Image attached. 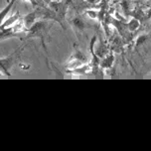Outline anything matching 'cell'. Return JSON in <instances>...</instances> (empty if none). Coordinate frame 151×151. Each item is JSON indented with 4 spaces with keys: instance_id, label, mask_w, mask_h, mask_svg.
Listing matches in <instances>:
<instances>
[{
    "instance_id": "cell-1",
    "label": "cell",
    "mask_w": 151,
    "mask_h": 151,
    "mask_svg": "<svg viewBox=\"0 0 151 151\" xmlns=\"http://www.w3.org/2000/svg\"><path fill=\"white\" fill-rule=\"evenodd\" d=\"M53 21L45 20V19H38L33 26L26 32V39H40L42 44L46 47L45 41L49 38V32L52 28Z\"/></svg>"
},
{
    "instance_id": "cell-8",
    "label": "cell",
    "mask_w": 151,
    "mask_h": 151,
    "mask_svg": "<svg viewBox=\"0 0 151 151\" xmlns=\"http://www.w3.org/2000/svg\"><path fill=\"white\" fill-rule=\"evenodd\" d=\"M16 1H17V0H9L8 3L6 4V6L0 11V25H1V24L4 22L5 19L8 17V14L11 11V9L13 8V6H14Z\"/></svg>"
},
{
    "instance_id": "cell-6",
    "label": "cell",
    "mask_w": 151,
    "mask_h": 151,
    "mask_svg": "<svg viewBox=\"0 0 151 151\" xmlns=\"http://www.w3.org/2000/svg\"><path fill=\"white\" fill-rule=\"evenodd\" d=\"M71 25L73 26V28L78 32H82L85 30L87 27H88V23L86 22V20L83 19L82 16H76L71 20Z\"/></svg>"
},
{
    "instance_id": "cell-4",
    "label": "cell",
    "mask_w": 151,
    "mask_h": 151,
    "mask_svg": "<svg viewBox=\"0 0 151 151\" xmlns=\"http://www.w3.org/2000/svg\"><path fill=\"white\" fill-rule=\"evenodd\" d=\"M110 23L117 29L120 37L122 38L123 40H126V41H127V40H131L132 33L127 29V25H126V24L120 22L119 20H116V19H114V18L110 19Z\"/></svg>"
},
{
    "instance_id": "cell-12",
    "label": "cell",
    "mask_w": 151,
    "mask_h": 151,
    "mask_svg": "<svg viewBox=\"0 0 151 151\" xmlns=\"http://www.w3.org/2000/svg\"><path fill=\"white\" fill-rule=\"evenodd\" d=\"M101 0H86V2H87L88 4H90V5H94V4H98L99 3Z\"/></svg>"
},
{
    "instance_id": "cell-2",
    "label": "cell",
    "mask_w": 151,
    "mask_h": 151,
    "mask_svg": "<svg viewBox=\"0 0 151 151\" xmlns=\"http://www.w3.org/2000/svg\"><path fill=\"white\" fill-rule=\"evenodd\" d=\"M22 52V47H19L9 56L0 58V76H11V70L17 63L19 57Z\"/></svg>"
},
{
    "instance_id": "cell-11",
    "label": "cell",
    "mask_w": 151,
    "mask_h": 151,
    "mask_svg": "<svg viewBox=\"0 0 151 151\" xmlns=\"http://www.w3.org/2000/svg\"><path fill=\"white\" fill-rule=\"evenodd\" d=\"M86 14L91 19H98L99 16H101L99 15V11H96L94 9H88L86 11Z\"/></svg>"
},
{
    "instance_id": "cell-9",
    "label": "cell",
    "mask_w": 151,
    "mask_h": 151,
    "mask_svg": "<svg viewBox=\"0 0 151 151\" xmlns=\"http://www.w3.org/2000/svg\"><path fill=\"white\" fill-rule=\"evenodd\" d=\"M126 25H127V29L129 31L131 32V33H133V32H135L137 31L139 29V27H140V20L138 18H136V17H132L130 20L128 21L127 23H126Z\"/></svg>"
},
{
    "instance_id": "cell-5",
    "label": "cell",
    "mask_w": 151,
    "mask_h": 151,
    "mask_svg": "<svg viewBox=\"0 0 151 151\" xmlns=\"http://www.w3.org/2000/svg\"><path fill=\"white\" fill-rule=\"evenodd\" d=\"M38 19H39V17H38L36 10H34V11H32V12H29V13H27L26 15L22 16V21H23L24 26H25L26 32L34 25Z\"/></svg>"
},
{
    "instance_id": "cell-3",
    "label": "cell",
    "mask_w": 151,
    "mask_h": 151,
    "mask_svg": "<svg viewBox=\"0 0 151 151\" xmlns=\"http://www.w3.org/2000/svg\"><path fill=\"white\" fill-rule=\"evenodd\" d=\"M48 7L55 13L60 21V25L65 28V18H66L67 12H68L69 4L66 1H58V0H51L48 2Z\"/></svg>"
},
{
    "instance_id": "cell-10",
    "label": "cell",
    "mask_w": 151,
    "mask_h": 151,
    "mask_svg": "<svg viewBox=\"0 0 151 151\" xmlns=\"http://www.w3.org/2000/svg\"><path fill=\"white\" fill-rule=\"evenodd\" d=\"M113 59H114V58H113L112 55H106L104 58L102 62H101V67H102V68L106 69V68H109V67H111Z\"/></svg>"
},
{
    "instance_id": "cell-7",
    "label": "cell",
    "mask_w": 151,
    "mask_h": 151,
    "mask_svg": "<svg viewBox=\"0 0 151 151\" xmlns=\"http://www.w3.org/2000/svg\"><path fill=\"white\" fill-rule=\"evenodd\" d=\"M22 16L20 15V13L18 11L13 13L12 15H10L9 17H7L6 19L4 20V22L0 25V29H5V28H9V27H12L14 24L17 22V21L20 19Z\"/></svg>"
}]
</instances>
